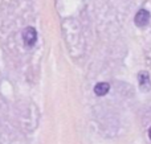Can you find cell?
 Listing matches in <instances>:
<instances>
[{
  "label": "cell",
  "mask_w": 151,
  "mask_h": 144,
  "mask_svg": "<svg viewBox=\"0 0 151 144\" xmlns=\"http://www.w3.org/2000/svg\"><path fill=\"white\" fill-rule=\"evenodd\" d=\"M149 138H150V140H151V127H150V130H149Z\"/></svg>",
  "instance_id": "obj_5"
},
{
  "label": "cell",
  "mask_w": 151,
  "mask_h": 144,
  "mask_svg": "<svg viewBox=\"0 0 151 144\" xmlns=\"http://www.w3.org/2000/svg\"><path fill=\"white\" fill-rule=\"evenodd\" d=\"M139 85L141 87H146V85H150V77L147 71H141L139 73Z\"/></svg>",
  "instance_id": "obj_4"
},
{
  "label": "cell",
  "mask_w": 151,
  "mask_h": 144,
  "mask_svg": "<svg viewBox=\"0 0 151 144\" xmlns=\"http://www.w3.org/2000/svg\"><path fill=\"white\" fill-rule=\"evenodd\" d=\"M23 40H24L25 46H28V48L33 46V45L36 44V41H37V32H36V29L32 28V26L25 28V29H24V32H23Z\"/></svg>",
  "instance_id": "obj_1"
},
{
  "label": "cell",
  "mask_w": 151,
  "mask_h": 144,
  "mask_svg": "<svg viewBox=\"0 0 151 144\" xmlns=\"http://www.w3.org/2000/svg\"><path fill=\"white\" fill-rule=\"evenodd\" d=\"M109 90H110V85L107 83V82H99V83H97L96 86H94V93H96V95H98V97L106 95L107 93H109Z\"/></svg>",
  "instance_id": "obj_3"
},
{
  "label": "cell",
  "mask_w": 151,
  "mask_h": 144,
  "mask_svg": "<svg viewBox=\"0 0 151 144\" xmlns=\"http://www.w3.org/2000/svg\"><path fill=\"white\" fill-rule=\"evenodd\" d=\"M150 21V12L146 9H139L135 15V19H134V23H135L137 26L139 28H143L149 24Z\"/></svg>",
  "instance_id": "obj_2"
}]
</instances>
